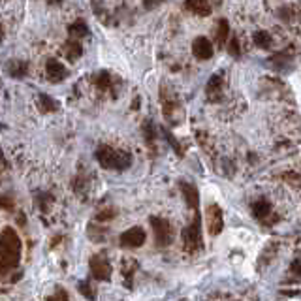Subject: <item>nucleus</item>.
I'll return each mask as SVG.
<instances>
[{
  "mask_svg": "<svg viewBox=\"0 0 301 301\" xmlns=\"http://www.w3.org/2000/svg\"><path fill=\"white\" fill-rule=\"evenodd\" d=\"M62 0H49V4H60Z\"/></svg>",
  "mask_w": 301,
  "mask_h": 301,
  "instance_id": "nucleus-29",
  "label": "nucleus"
},
{
  "mask_svg": "<svg viewBox=\"0 0 301 301\" xmlns=\"http://www.w3.org/2000/svg\"><path fill=\"white\" fill-rule=\"evenodd\" d=\"M81 53H83V49H81V46H79V42L77 40H70V42H66L64 44V55L68 60H75V58H79L81 56Z\"/></svg>",
  "mask_w": 301,
  "mask_h": 301,
  "instance_id": "nucleus-15",
  "label": "nucleus"
},
{
  "mask_svg": "<svg viewBox=\"0 0 301 301\" xmlns=\"http://www.w3.org/2000/svg\"><path fill=\"white\" fill-rule=\"evenodd\" d=\"M21 260V239L13 228H4L0 235V273L17 267Z\"/></svg>",
  "mask_w": 301,
  "mask_h": 301,
  "instance_id": "nucleus-1",
  "label": "nucleus"
},
{
  "mask_svg": "<svg viewBox=\"0 0 301 301\" xmlns=\"http://www.w3.org/2000/svg\"><path fill=\"white\" fill-rule=\"evenodd\" d=\"M290 269H292V273H294V275H301V258H300V260H294V262H292Z\"/></svg>",
  "mask_w": 301,
  "mask_h": 301,
  "instance_id": "nucleus-25",
  "label": "nucleus"
},
{
  "mask_svg": "<svg viewBox=\"0 0 301 301\" xmlns=\"http://www.w3.org/2000/svg\"><path fill=\"white\" fill-rule=\"evenodd\" d=\"M160 2H162V0H145V8H154Z\"/></svg>",
  "mask_w": 301,
  "mask_h": 301,
  "instance_id": "nucleus-28",
  "label": "nucleus"
},
{
  "mask_svg": "<svg viewBox=\"0 0 301 301\" xmlns=\"http://www.w3.org/2000/svg\"><path fill=\"white\" fill-rule=\"evenodd\" d=\"M271 213V203L267 201V200H263V198H260V200H256L252 203V215L256 216V218H260V220H265V216Z\"/></svg>",
  "mask_w": 301,
  "mask_h": 301,
  "instance_id": "nucleus-13",
  "label": "nucleus"
},
{
  "mask_svg": "<svg viewBox=\"0 0 301 301\" xmlns=\"http://www.w3.org/2000/svg\"><path fill=\"white\" fill-rule=\"evenodd\" d=\"M89 32H87V25H85L83 21H75L74 25L70 27V36L72 38H79V36H87Z\"/></svg>",
  "mask_w": 301,
  "mask_h": 301,
  "instance_id": "nucleus-17",
  "label": "nucleus"
},
{
  "mask_svg": "<svg viewBox=\"0 0 301 301\" xmlns=\"http://www.w3.org/2000/svg\"><path fill=\"white\" fill-rule=\"evenodd\" d=\"M205 220H207V232L211 235H218L222 232V228H224V216H222V209L216 205V203L207 205Z\"/></svg>",
  "mask_w": 301,
  "mask_h": 301,
  "instance_id": "nucleus-5",
  "label": "nucleus"
},
{
  "mask_svg": "<svg viewBox=\"0 0 301 301\" xmlns=\"http://www.w3.org/2000/svg\"><path fill=\"white\" fill-rule=\"evenodd\" d=\"M228 51H230V55H234V56L241 55V49H239V42H237V38H234V40L230 42V46H228Z\"/></svg>",
  "mask_w": 301,
  "mask_h": 301,
  "instance_id": "nucleus-23",
  "label": "nucleus"
},
{
  "mask_svg": "<svg viewBox=\"0 0 301 301\" xmlns=\"http://www.w3.org/2000/svg\"><path fill=\"white\" fill-rule=\"evenodd\" d=\"M96 160L98 164L105 169H117V171H122V169H128L132 164V156L124 150H115L107 145H102L96 149Z\"/></svg>",
  "mask_w": 301,
  "mask_h": 301,
  "instance_id": "nucleus-2",
  "label": "nucleus"
},
{
  "mask_svg": "<svg viewBox=\"0 0 301 301\" xmlns=\"http://www.w3.org/2000/svg\"><path fill=\"white\" fill-rule=\"evenodd\" d=\"M46 301H68V294L64 292V288H56V294L47 298Z\"/></svg>",
  "mask_w": 301,
  "mask_h": 301,
  "instance_id": "nucleus-22",
  "label": "nucleus"
},
{
  "mask_svg": "<svg viewBox=\"0 0 301 301\" xmlns=\"http://www.w3.org/2000/svg\"><path fill=\"white\" fill-rule=\"evenodd\" d=\"M40 103H42V107L46 109V111H55L56 109V103L49 98V96H46V94H40Z\"/></svg>",
  "mask_w": 301,
  "mask_h": 301,
  "instance_id": "nucleus-20",
  "label": "nucleus"
},
{
  "mask_svg": "<svg viewBox=\"0 0 301 301\" xmlns=\"http://www.w3.org/2000/svg\"><path fill=\"white\" fill-rule=\"evenodd\" d=\"M113 211L111 209H107V211H100V213H98V216H96V218H98V220H109V218H113Z\"/></svg>",
  "mask_w": 301,
  "mask_h": 301,
  "instance_id": "nucleus-24",
  "label": "nucleus"
},
{
  "mask_svg": "<svg viewBox=\"0 0 301 301\" xmlns=\"http://www.w3.org/2000/svg\"><path fill=\"white\" fill-rule=\"evenodd\" d=\"M192 53L196 58L200 60H207V58H211L213 56V46H211V42L207 40V38L200 36L194 40V44H192Z\"/></svg>",
  "mask_w": 301,
  "mask_h": 301,
  "instance_id": "nucleus-8",
  "label": "nucleus"
},
{
  "mask_svg": "<svg viewBox=\"0 0 301 301\" xmlns=\"http://www.w3.org/2000/svg\"><path fill=\"white\" fill-rule=\"evenodd\" d=\"M183 239H185V245H187L188 251H196V249H201V232H200V216H194V220L183 230Z\"/></svg>",
  "mask_w": 301,
  "mask_h": 301,
  "instance_id": "nucleus-6",
  "label": "nucleus"
},
{
  "mask_svg": "<svg viewBox=\"0 0 301 301\" xmlns=\"http://www.w3.org/2000/svg\"><path fill=\"white\" fill-rule=\"evenodd\" d=\"M96 85H98V89H100V91H105V89H109V85H111L109 74H100V75H98V79H96Z\"/></svg>",
  "mask_w": 301,
  "mask_h": 301,
  "instance_id": "nucleus-21",
  "label": "nucleus"
},
{
  "mask_svg": "<svg viewBox=\"0 0 301 301\" xmlns=\"http://www.w3.org/2000/svg\"><path fill=\"white\" fill-rule=\"evenodd\" d=\"M166 138H168V141H169V143H171V145H173V147H175V150H177L179 154H183V149H181V147H179V145H177V141H175V138H173V136H171V134H166Z\"/></svg>",
  "mask_w": 301,
  "mask_h": 301,
  "instance_id": "nucleus-26",
  "label": "nucleus"
},
{
  "mask_svg": "<svg viewBox=\"0 0 301 301\" xmlns=\"http://www.w3.org/2000/svg\"><path fill=\"white\" fill-rule=\"evenodd\" d=\"M222 89H224V79H222V74H215L211 75V79L207 81V96L209 100H220L222 96Z\"/></svg>",
  "mask_w": 301,
  "mask_h": 301,
  "instance_id": "nucleus-10",
  "label": "nucleus"
},
{
  "mask_svg": "<svg viewBox=\"0 0 301 301\" xmlns=\"http://www.w3.org/2000/svg\"><path fill=\"white\" fill-rule=\"evenodd\" d=\"M181 192L187 200L188 207L192 209H198V203H200V194H198V188L190 183H181Z\"/></svg>",
  "mask_w": 301,
  "mask_h": 301,
  "instance_id": "nucleus-12",
  "label": "nucleus"
},
{
  "mask_svg": "<svg viewBox=\"0 0 301 301\" xmlns=\"http://www.w3.org/2000/svg\"><path fill=\"white\" fill-rule=\"evenodd\" d=\"M228 32H230L228 21H226V19H220V21H218V27H216V42H218L220 46H224V44H226Z\"/></svg>",
  "mask_w": 301,
  "mask_h": 301,
  "instance_id": "nucleus-16",
  "label": "nucleus"
},
{
  "mask_svg": "<svg viewBox=\"0 0 301 301\" xmlns=\"http://www.w3.org/2000/svg\"><path fill=\"white\" fill-rule=\"evenodd\" d=\"M91 275L96 281H109L111 279V263L107 262V258H103L100 254H94L89 260Z\"/></svg>",
  "mask_w": 301,
  "mask_h": 301,
  "instance_id": "nucleus-4",
  "label": "nucleus"
},
{
  "mask_svg": "<svg viewBox=\"0 0 301 301\" xmlns=\"http://www.w3.org/2000/svg\"><path fill=\"white\" fill-rule=\"evenodd\" d=\"M145 239H147L145 232L141 230L140 226H134V228H128L124 234H121L119 243H121V247H124V249H138V247H141V245L145 243Z\"/></svg>",
  "mask_w": 301,
  "mask_h": 301,
  "instance_id": "nucleus-7",
  "label": "nucleus"
},
{
  "mask_svg": "<svg viewBox=\"0 0 301 301\" xmlns=\"http://www.w3.org/2000/svg\"><path fill=\"white\" fill-rule=\"evenodd\" d=\"M6 72H8L11 77H25L28 72V64L23 62V60H9L8 66H6Z\"/></svg>",
  "mask_w": 301,
  "mask_h": 301,
  "instance_id": "nucleus-14",
  "label": "nucleus"
},
{
  "mask_svg": "<svg viewBox=\"0 0 301 301\" xmlns=\"http://www.w3.org/2000/svg\"><path fill=\"white\" fill-rule=\"evenodd\" d=\"M150 226L154 230V239H156V245L160 247H168L173 241V230L166 218H158V216H150L149 218Z\"/></svg>",
  "mask_w": 301,
  "mask_h": 301,
  "instance_id": "nucleus-3",
  "label": "nucleus"
},
{
  "mask_svg": "<svg viewBox=\"0 0 301 301\" xmlns=\"http://www.w3.org/2000/svg\"><path fill=\"white\" fill-rule=\"evenodd\" d=\"M79 292L83 294L85 298L87 300H96V292H94V288H93V284L89 281H83V282H79Z\"/></svg>",
  "mask_w": 301,
  "mask_h": 301,
  "instance_id": "nucleus-19",
  "label": "nucleus"
},
{
  "mask_svg": "<svg viewBox=\"0 0 301 301\" xmlns=\"http://www.w3.org/2000/svg\"><path fill=\"white\" fill-rule=\"evenodd\" d=\"M254 42H256V46L258 47H269L271 46V36L265 32V30H258L256 32V36H254Z\"/></svg>",
  "mask_w": 301,
  "mask_h": 301,
  "instance_id": "nucleus-18",
  "label": "nucleus"
},
{
  "mask_svg": "<svg viewBox=\"0 0 301 301\" xmlns=\"http://www.w3.org/2000/svg\"><path fill=\"white\" fill-rule=\"evenodd\" d=\"M46 74L47 77H49V81H53V83H58V81H62L66 75H68V72H66V68L58 60H55V58H49L46 64Z\"/></svg>",
  "mask_w": 301,
  "mask_h": 301,
  "instance_id": "nucleus-9",
  "label": "nucleus"
},
{
  "mask_svg": "<svg viewBox=\"0 0 301 301\" xmlns=\"http://www.w3.org/2000/svg\"><path fill=\"white\" fill-rule=\"evenodd\" d=\"M2 207L4 209H11V201H9L8 196H2Z\"/></svg>",
  "mask_w": 301,
  "mask_h": 301,
  "instance_id": "nucleus-27",
  "label": "nucleus"
},
{
  "mask_svg": "<svg viewBox=\"0 0 301 301\" xmlns=\"http://www.w3.org/2000/svg\"><path fill=\"white\" fill-rule=\"evenodd\" d=\"M185 8L192 13H196L200 17H207L211 13V4L207 0H187L185 2Z\"/></svg>",
  "mask_w": 301,
  "mask_h": 301,
  "instance_id": "nucleus-11",
  "label": "nucleus"
}]
</instances>
